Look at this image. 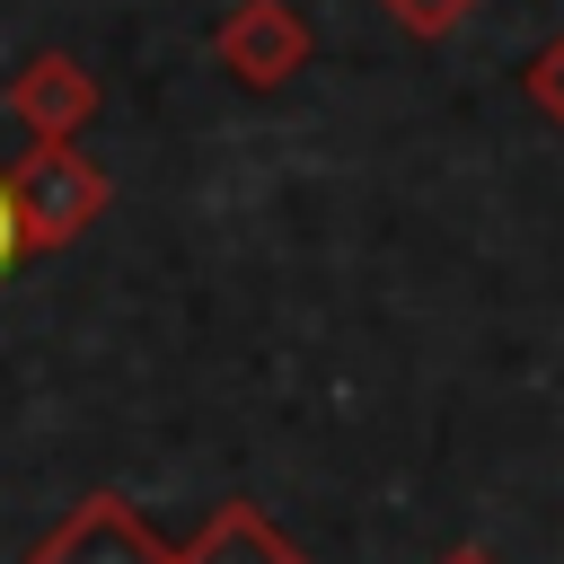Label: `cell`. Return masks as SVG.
Listing matches in <instances>:
<instances>
[{
    "mask_svg": "<svg viewBox=\"0 0 564 564\" xmlns=\"http://www.w3.org/2000/svg\"><path fill=\"white\" fill-rule=\"evenodd\" d=\"M0 176H9V212H18L26 256L79 247V238L106 220V203H115V176H106L79 141H35V150H18Z\"/></svg>",
    "mask_w": 564,
    "mask_h": 564,
    "instance_id": "cell-1",
    "label": "cell"
},
{
    "mask_svg": "<svg viewBox=\"0 0 564 564\" xmlns=\"http://www.w3.org/2000/svg\"><path fill=\"white\" fill-rule=\"evenodd\" d=\"M26 564H176V546L141 520L132 494L97 485V494H79V502L26 546Z\"/></svg>",
    "mask_w": 564,
    "mask_h": 564,
    "instance_id": "cell-2",
    "label": "cell"
},
{
    "mask_svg": "<svg viewBox=\"0 0 564 564\" xmlns=\"http://www.w3.org/2000/svg\"><path fill=\"white\" fill-rule=\"evenodd\" d=\"M308 53H317V35H308V18H300L291 0H238V9L212 26V62H220L238 88H291V79L308 70Z\"/></svg>",
    "mask_w": 564,
    "mask_h": 564,
    "instance_id": "cell-3",
    "label": "cell"
},
{
    "mask_svg": "<svg viewBox=\"0 0 564 564\" xmlns=\"http://www.w3.org/2000/svg\"><path fill=\"white\" fill-rule=\"evenodd\" d=\"M97 106H106V88H97L88 62L62 53V44H44V53H26V62L9 70V115L26 123V141H79V132L97 123Z\"/></svg>",
    "mask_w": 564,
    "mask_h": 564,
    "instance_id": "cell-4",
    "label": "cell"
},
{
    "mask_svg": "<svg viewBox=\"0 0 564 564\" xmlns=\"http://www.w3.org/2000/svg\"><path fill=\"white\" fill-rule=\"evenodd\" d=\"M176 564H308V555L291 546V529H282L264 502L229 494V502H212V520L176 546Z\"/></svg>",
    "mask_w": 564,
    "mask_h": 564,
    "instance_id": "cell-5",
    "label": "cell"
},
{
    "mask_svg": "<svg viewBox=\"0 0 564 564\" xmlns=\"http://www.w3.org/2000/svg\"><path fill=\"white\" fill-rule=\"evenodd\" d=\"M379 9H388V18L405 26V35H423V44H432V35H449L458 18H476L485 0H379Z\"/></svg>",
    "mask_w": 564,
    "mask_h": 564,
    "instance_id": "cell-6",
    "label": "cell"
},
{
    "mask_svg": "<svg viewBox=\"0 0 564 564\" xmlns=\"http://www.w3.org/2000/svg\"><path fill=\"white\" fill-rule=\"evenodd\" d=\"M520 88H529V106H546V115L564 123V35H555V44H546V53L520 70Z\"/></svg>",
    "mask_w": 564,
    "mask_h": 564,
    "instance_id": "cell-7",
    "label": "cell"
},
{
    "mask_svg": "<svg viewBox=\"0 0 564 564\" xmlns=\"http://www.w3.org/2000/svg\"><path fill=\"white\" fill-rule=\"evenodd\" d=\"M18 264H26V238H18V212H9V176H0V291H9Z\"/></svg>",
    "mask_w": 564,
    "mask_h": 564,
    "instance_id": "cell-8",
    "label": "cell"
},
{
    "mask_svg": "<svg viewBox=\"0 0 564 564\" xmlns=\"http://www.w3.org/2000/svg\"><path fill=\"white\" fill-rule=\"evenodd\" d=\"M432 564H502L494 546H449V555H432Z\"/></svg>",
    "mask_w": 564,
    "mask_h": 564,
    "instance_id": "cell-9",
    "label": "cell"
}]
</instances>
